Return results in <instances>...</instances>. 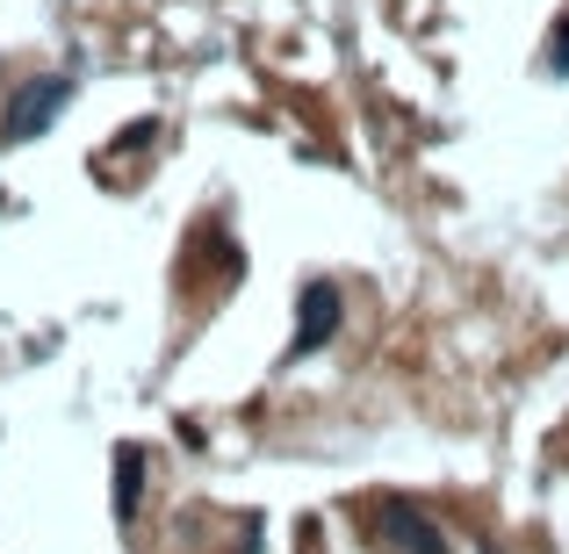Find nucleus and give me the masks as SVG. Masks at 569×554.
Wrapping results in <instances>:
<instances>
[{"label": "nucleus", "instance_id": "f257e3e1", "mask_svg": "<svg viewBox=\"0 0 569 554\" xmlns=\"http://www.w3.org/2000/svg\"><path fill=\"white\" fill-rule=\"evenodd\" d=\"M72 101V80H58V72H43V80H29L22 94L0 109V138L8 144H29V138H43V130L58 123V109Z\"/></svg>", "mask_w": 569, "mask_h": 554}, {"label": "nucleus", "instance_id": "20e7f679", "mask_svg": "<svg viewBox=\"0 0 569 554\" xmlns=\"http://www.w3.org/2000/svg\"><path fill=\"white\" fill-rule=\"evenodd\" d=\"M138 490H144V454L123 446V461H116V518H138Z\"/></svg>", "mask_w": 569, "mask_h": 554}, {"label": "nucleus", "instance_id": "f03ea898", "mask_svg": "<svg viewBox=\"0 0 569 554\" xmlns=\"http://www.w3.org/2000/svg\"><path fill=\"white\" fill-rule=\"evenodd\" d=\"M376 533L397 541L403 554H447V533L426 512H411V504H376Z\"/></svg>", "mask_w": 569, "mask_h": 554}, {"label": "nucleus", "instance_id": "39448f33", "mask_svg": "<svg viewBox=\"0 0 569 554\" xmlns=\"http://www.w3.org/2000/svg\"><path fill=\"white\" fill-rule=\"evenodd\" d=\"M556 72H569V22H562V37H556V58H548Z\"/></svg>", "mask_w": 569, "mask_h": 554}, {"label": "nucleus", "instance_id": "7ed1b4c3", "mask_svg": "<svg viewBox=\"0 0 569 554\" xmlns=\"http://www.w3.org/2000/svg\"><path fill=\"white\" fill-rule=\"evenodd\" d=\"M332 332H339V289L332 281H310L303 310H296V353H318Z\"/></svg>", "mask_w": 569, "mask_h": 554}]
</instances>
